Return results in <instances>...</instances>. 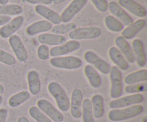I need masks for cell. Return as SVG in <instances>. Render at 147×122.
Listing matches in <instances>:
<instances>
[{
	"instance_id": "6da1fadb",
	"label": "cell",
	"mask_w": 147,
	"mask_h": 122,
	"mask_svg": "<svg viewBox=\"0 0 147 122\" xmlns=\"http://www.w3.org/2000/svg\"><path fill=\"white\" fill-rule=\"evenodd\" d=\"M144 107L140 104L131 106L124 109H115L111 110L108 114L109 119L111 121H121L136 117L142 114Z\"/></svg>"
},
{
	"instance_id": "7a4b0ae2",
	"label": "cell",
	"mask_w": 147,
	"mask_h": 122,
	"mask_svg": "<svg viewBox=\"0 0 147 122\" xmlns=\"http://www.w3.org/2000/svg\"><path fill=\"white\" fill-rule=\"evenodd\" d=\"M47 89L56 101L60 111L65 112L70 109V100L60 84L55 81H52L47 86Z\"/></svg>"
},
{
	"instance_id": "3957f363",
	"label": "cell",
	"mask_w": 147,
	"mask_h": 122,
	"mask_svg": "<svg viewBox=\"0 0 147 122\" xmlns=\"http://www.w3.org/2000/svg\"><path fill=\"white\" fill-rule=\"evenodd\" d=\"M109 74L111 80L110 96L112 99H116L123 94L122 74L116 66H113L111 67Z\"/></svg>"
},
{
	"instance_id": "277c9868",
	"label": "cell",
	"mask_w": 147,
	"mask_h": 122,
	"mask_svg": "<svg viewBox=\"0 0 147 122\" xmlns=\"http://www.w3.org/2000/svg\"><path fill=\"white\" fill-rule=\"evenodd\" d=\"M50 63L55 68L67 70L77 69L83 64L82 60L74 56L53 57L50 60Z\"/></svg>"
},
{
	"instance_id": "5b68a950",
	"label": "cell",
	"mask_w": 147,
	"mask_h": 122,
	"mask_svg": "<svg viewBox=\"0 0 147 122\" xmlns=\"http://www.w3.org/2000/svg\"><path fill=\"white\" fill-rule=\"evenodd\" d=\"M101 35V29L96 27L76 28L69 33V38L72 40L93 39Z\"/></svg>"
},
{
	"instance_id": "8992f818",
	"label": "cell",
	"mask_w": 147,
	"mask_h": 122,
	"mask_svg": "<svg viewBox=\"0 0 147 122\" xmlns=\"http://www.w3.org/2000/svg\"><path fill=\"white\" fill-rule=\"evenodd\" d=\"M144 100V97L142 94H134L113 100L109 103V107L113 109L125 108V107L140 104L143 102Z\"/></svg>"
},
{
	"instance_id": "52a82bcc",
	"label": "cell",
	"mask_w": 147,
	"mask_h": 122,
	"mask_svg": "<svg viewBox=\"0 0 147 122\" xmlns=\"http://www.w3.org/2000/svg\"><path fill=\"white\" fill-rule=\"evenodd\" d=\"M88 0H73L63 10L60 18L63 23H69L87 4Z\"/></svg>"
},
{
	"instance_id": "ba28073f",
	"label": "cell",
	"mask_w": 147,
	"mask_h": 122,
	"mask_svg": "<svg viewBox=\"0 0 147 122\" xmlns=\"http://www.w3.org/2000/svg\"><path fill=\"white\" fill-rule=\"evenodd\" d=\"M37 107L48 117L52 121L55 122H62L64 117L60 111L57 109L50 101L46 99H40L37 102Z\"/></svg>"
},
{
	"instance_id": "9c48e42d",
	"label": "cell",
	"mask_w": 147,
	"mask_h": 122,
	"mask_svg": "<svg viewBox=\"0 0 147 122\" xmlns=\"http://www.w3.org/2000/svg\"><path fill=\"white\" fill-rule=\"evenodd\" d=\"M80 44L78 41L76 40H70V41L65 42L64 44L59 46H55L50 50V55L52 57H57L70 53L74 52L80 49Z\"/></svg>"
},
{
	"instance_id": "30bf717a",
	"label": "cell",
	"mask_w": 147,
	"mask_h": 122,
	"mask_svg": "<svg viewBox=\"0 0 147 122\" xmlns=\"http://www.w3.org/2000/svg\"><path fill=\"white\" fill-rule=\"evenodd\" d=\"M84 59L88 63L94 66L99 71L103 74H109L110 73L111 66L106 61L102 59L97 54L92 51H87L84 54Z\"/></svg>"
},
{
	"instance_id": "8fae6325",
	"label": "cell",
	"mask_w": 147,
	"mask_h": 122,
	"mask_svg": "<svg viewBox=\"0 0 147 122\" xmlns=\"http://www.w3.org/2000/svg\"><path fill=\"white\" fill-rule=\"evenodd\" d=\"M24 23V17L22 16H17L11 19L9 23L2 26L0 28V37L3 39L9 38L14 35L22 27Z\"/></svg>"
},
{
	"instance_id": "7c38bea8",
	"label": "cell",
	"mask_w": 147,
	"mask_h": 122,
	"mask_svg": "<svg viewBox=\"0 0 147 122\" xmlns=\"http://www.w3.org/2000/svg\"><path fill=\"white\" fill-rule=\"evenodd\" d=\"M9 43L17 59L22 62L27 61L28 59V54L20 37L16 34L11 36L9 38Z\"/></svg>"
},
{
	"instance_id": "4fadbf2b",
	"label": "cell",
	"mask_w": 147,
	"mask_h": 122,
	"mask_svg": "<svg viewBox=\"0 0 147 122\" xmlns=\"http://www.w3.org/2000/svg\"><path fill=\"white\" fill-rule=\"evenodd\" d=\"M108 9H109L110 12L115 16L116 18L119 19L123 25L128 27L134 22L131 17L116 1H110L108 4Z\"/></svg>"
},
{
	"instance_id": "5bb4252c",
	"label": "cell",
	"mask_w": 147,
	"mask_h": 122,
	"mask_svg": "<svg viewBox=\"0 0 147 122\" xmlns=\"http://www.w3.org/2000/svg\"><path fill=\"white\" fill-rule=\"evenodd\" d=\"M83 100V96L81 90L78 88L74 89L71 94V101L70 102V113L73 118L79 119L81 117Z\"/></svg>"
},
{
	"instance_id": "9a60e30c",
	"label": "cell",
	"mask_w": 147,
	"mask_h": 122,
	"mask_svg": "<svg viewBox=\"0 0 147 122\" xmlns=\"http://www.w3.org/2000/svg\"><path fill=\"white\" fill-rule=\"evenodd\" d=\"M118 4L120 7L126 9L134 15L140 18L145 17L147 14L146 9L134 0H119Z\"/></svg>"
},
{
	"instance_id": "2e32d148",
	"label": "cell",
	"mask_w": 147,
	"mask_h": 122,
	"mask_svg": "<svg viewBox=\"0 0 147 122\" xmlns=\"http://www.w3.org/2000/svg\"><path fill=\"white\" fill-rule=\"evenodd\" d=\"M132 51L135 57V61L139 67H144L146 64V56L144 51L143 41L139 39H136L132 41Z\"/></svg>"
},
{
	"instance_id": "e0dca14e",
	"label": "cell",
	"mask_w": 147,
	"mask_h": 122,
	"mask_svg": "<svg viewBox=\"0 0 147 122\" xmlns=\"http://www.w3.org/2000/svg\"><path fill=\"white\" fill-rule=\"evenodd\" d=\"M34 10L39 15L44 17L45 19H47V21H50L52 24H53L57 25V24H61L62 21L60 16L49 7L45 5H42V4H37L34 7Z\"/></svg>"
},
{
	"instance_id": "ac0fdd59",
	"label": "cell",
	"mask_w": 147,
	"mask_h": 122,
	"mask_svg": "<svg viewBox=\"0 0 147 122\" xmlns=\"http://www.w3.org/2000/svg\"><path fill=\"white\" fill-rule=\"evenodd\" d=\"M115 44L117 46L119 50L123 54L126 61H128V63L133 64L135 62L134 54L132 51L131 47L129 44L127 40L125 39L122 36H119L115 39Z\"/></svg>"
},
{
	"instance_id": "d6986e66",
	"label": "cell",
	"mask_w": 147,
	"mask_h": 122,
	"mask_svg": "<svg viewBox=\"0 0 147 122\" xmlns=\"http://www.w3.org/2000/svg\"><path fill=\"white\" fill-rule=\"evenodd\" d=\"M109 56L111 60L116 65V67L123 71H126L129 68V64L123 56L119 49L116 47H111L109 50Z\"/></svg>"
},
{
	"instance_id": "ffe728a7",
	"label": "cell",
	"mask_w": 147,
	"mask_h": 122,
	"mask_svg": "<svg viewBox=\"0 0 147 122\" xmlns=\"http://www.w3.org/2000/svg\"><path fill=\"white\" fill-rule=\"evenodd\" d=\"M53 28V24L47 20H40L29 25L26 29V32L29 36H34L40 33H44L50 31Z\"/></svg>"
},
{
	"instance_id": "44dd1931",
	"label": "cell",
	"mask_w": 147,
	"mask_h": 122,
	"mask_svg": "<svg viewBox=\"0 0 147 122\" xmlns=\"http://www.w3.org/2000/svg\"><path fill=\"white\" fill-rule=\"evenodd\" d=\"M38 41L42 44L50 46H59L66 41L65 37L55 34L43 33L38 36Z\"/></svg>"
},
{
	"instance_id": "7402d4cb",
	"label": "cell",
	"mask_w": 147,
	"mask_h": 122,
	"mask_svg": "<svg viewBox=\"0 0 147 122\" xmlns=\"http://www.w3.org/2000/svg\"><path fill=\"white\" fill-rule=\"evenodd\" d=\"M145 25H146V21L144 19H140L136 20V21L128 26L126 29H123L121 36L125 39H131L139 31L144 28Z\"/></svg>"
},
{
	"instance_id": "603a6c76",
	"label": "cell",
	"mask_w": 147,
	"mask_h": 122,
	"mask_svg": "<svg viewBox=\"0 0 147 122\" xmlns=\"http://www.w3.org/2000/svg\"><path fill=\"white\" fill-rule=\"evenodd\" d=\"M84 73L92 87L97 89L101 86V77L93 66H91L90 64L86 65L84 68Z\"/></svg>"
},
{
	"instance_id": "cb8c5ba5",
	"label": "cell",
	"mask_w": 147,
	"mask_h": 122,
	"mask_svg": "<svg viewBox=\"0 0 147 122\" xmlns=\"http://www.w3.org/2000/svg\"><path fill=\"white\" fill-rule=\"evenodd\" d=\"M27 82H28L29 90L32 95H37L40 93L41 89L39 73L35 70H31L27 74Z\"/></svg>"
},
{
	"instance_id": "d4e9b609",
	"label": "cell",
	"mask_w": 147,
	"mask_h": 122,
	"mask_svg": "<svg viewBox=\"0 0 147 122\" xmlns=\"http://www.w3.org/2000/svg\"><path fill=\"white\" fill-rule=\"evenodd\" d=\"M92 109H93V117L100 119L104 114V104H103V97L100 94L93 96L91 100Z\"/></svg>"
},
{
	"instance_id": "484cf974",
	"label": "cell",
	"mask_w": 147,
	"mask_h": 122,
	"mask_svg": "<svg viewBox=\"0 0 147 122\" xmlns=\"http://www.w3.org/2000/svg\"><path fill=\"white\" fill-rule=\"evenodd\" d=\"M147 80V70L141 69L135 72L128 74L124 79L125 84L127 85L131 84H139L140 82H144Z\"/></svg>"
},
{
	"instance_id": "4316f807",
	"label": "cell",
	"mask_w": 147,
	"mask_h": 122,
	"mask_svg": "<svg viewBox=\"0 0 147 122\" xmlns=\"http://www.w3.org/2000/svg\"><path fill=\"white\" fill-rule=\"evenodd\" d=\"M30 94L27 91H22L20 92L17 93V94H14L11 96L9 98L8 101V104L9 107H12V108H15V107H19L23 103L25 102L26 101L30 99Z\"/></svg>"
},
{
	"instance_id": "83f0119b",
	"label": "cell",
	"mask_w": 147,
	"mask_h": 122,
	"mask_svg": "<svg viewBox=\"0 0 147 122\" xmlns=\"http://www.w3.org/2000/svg\"><path fill=\"white\" fill-rule=\"evenodd\" d=\"M105 25L106 28L113 32H119L123 31L124 25L115 17L111 15H108L105 17Z\"/></svg>"
},
{
	"instance_id": "f1b7e54d",
	"label": "cell",
	"mask_w": 147,
	"mask_h": 122,
	"mask_svg": "<svg viewBox=\"0 0 147 122\" xmlns=\"http://www.w3.org/2000/svg\"><path fill=\"white\" fill-rule=\"evenodd\" d=\"M81 111L83 122H94L91 101L89 99H85L83 100Z\"/></svg>"
},
{
	"instance_id": "f546056e",
	"label": "cell",
	"mask_w": 147,
	"mask_h": 122,
	"mask_svg": "<svg viewBox=\"0 0 147 122\" xmlns=\"http://www.w3.org/2000/svg\"><path fill=\"white\" fill-rule=\"evenodd\" d=\"M22 11V8L18 4L0 5V15L17 16L21 14Z\"/></svg>"
},
{
	"instance_id": "4dcf8cb0",
	"label": "cell",
	"mask_w": 147,
	"mask_h": 122,
	"mask_svg": "<svg viewBox=\"0 0 147 122\" xmlns=\"http://www.w3.org/2000/svg\"><path fill=\"white\" fill-rule=\"evenodd\" d=\"M75 29H76V24L75 23H63L55 26L51 29V31L53 34L62 35L70 32Z\"/></svg>"
},
{
	"instance_id": "1f68e13d",
	"label": "cell",
	"mask_w": 147,
	"mask_h": 122,
	"mask_svg": "<svg viewBox=\"0 0 147 122\" xmlns=\"http://www.w3.org/2000/svg\"><path fill=\"white\" fill-rule=\"evenodd\" d=\"M30 117L34 119L37 122H52V120L45 115L37 107H30L29 109Z\"/></svg>"
},
{
	"instance_id": "d6a6232c",
	"label": "cell",
	"mask_w": 147,
	"mask_h": 122,
	"mask_svg": "<svg viewBox=\"0 0 147 122\" xmlns=\"http://www.w3.org/2000/svg\"><path fill=\"white\" fill-rule=\"evenodd\" d=\"M146 83L131 84L125 87V91L127 94H139L140 92H144L146 91Z\"/></svg>"
},
{
	"instance_id": "836d02e7",
	"label": "cell",
	"mask_w": 147,
	"mask_h": 122,
	"mask_svg": "<svg viewBox=\"0 0 147 122\" xmlns=\"http://www.w3.org/2000/svg\"><path fill=\"white\" fill-rule=\"evenodd\" d=\"M0 62L9 66L14 65L16 63L15 57L9 53L0 49Z\"/></svg>"
},
{
	"instance_id": "e575fe53",
	"label": "cell",
	"mask_w": 147,
	"mask_h": 122,
	"mask_svg": "<svg viewBox=\"0 0 147 122\" xmlns=\"http://www.w3.org/2000/svg\"><path fill=\"white\" fill-rule=\"evenodd\" d=\"M37 57L41 60H47L50 57V50L45 44H41L37 49Z\"/></svg>"
},
{
	"instance_id": "d590c367",
	"label": "cell",
	"mask_w": 147,
	"mask_h": 122,
	"mask_svg": "<svg viewBox=\"0 0 147 122\" xmlns=\"http://www.w3.org/2000/svg\"><path fill=\"white\" fill-rule=\"evenodd\" d=\"M96 9L100 12H106L108 10V4L106 0H90Z\"/></svg>"
},
{
	"instance_id": "8d00e7d4",
	"label": "cell",
	"mask_w": 147,
	"mask_h": 122,
	"mask_svg": "<svg viewBox=\"0 0 147 122\" xmlns=\"http://www.w3.org/2000/svg\"><path fill=\"white\" fill-rule=\"evenodd\" d=\"M26 2L32 4H42V5H49L53 3V0H24Z\"/></svg>"
},
{
	"instance_id": "74e56055",
	"label": "cell",
	"mask_w": 147,
	"mask_h": 122,
	"mask_svg": "<svg viewBox=\"0 0 147 122\" xmlns=\"http://www.w3.org/2000/svg\"><path fill=\"white\" fill-rule=\"evenodd\" d=\"M11 17L9 16L0 15V26H4L6 24L9 22L11 21Z\"/></svg>"
},
{
	"instance_id": "f35d334b",
	"label": "cell",
	"mask_w": 147,
	"mask_h": 122,
	"mask_svg": "<svg viewBox=\"0 0 147 122\" xmlns=\"http://www.w3.org/2000/svg\"><path fill=\"white\" fill-rule=\"evenodd\" d=\"M8 111L6 109H0V122H5Z\"/></svg>"
},
{
	"instance_id": "ab89813d",
	"label": "cell",
	"mask_w": 147,
	"mask_h": 122,
	"mask_svg": "<svg viewBox=\"0 0 147 122\" xmlns=\"http://www.w3.org/2000/svg\"><path fill=\"white\" fill-rule=\"evenodd\" d=\"M17 122H30V121H29L28 119H27V117L22 116V117H19L18 120H17Z\"/></svg>"
},
{
	"instance_id": "60d3db41",
	"label": "cell",
	"mask_w": 147,
	"mask_h": 122,
	"mask_svg": "<svg viewBox=\"0 0 147 122\" xmlns=\"http://www.w3.org/2000/svg\"><path fill=\"white\" fill-rule=\"evenodd\" d=\"M65 1H66V0H53V3H54L55 4H59Z\"/></svg>"
},
{
	"instance_id": "b9f144b4",
	"label": "cell",
	"mask_w": 147,
	"mask_h": 122,
	"mask_svg": "<svg viewBox=\"0 0 147 122\" xmlns=\"http://www.w3.org/2000/svg\"><path fill=\"white\" fill-rule=\"evenodd\" d=\"M9 2V0H0V5H6Z\"/></svg>"
},
{
	"instance_id": "7bdbcfd3",
	"label": "cell",
	"mask_w": 147,
	"mask_h": 122,
	"mask_svg": "<svg viewBox=\"0 0 147 122\" xmlns=\"http://www.w3.org/2000/svg\"><path fill=\"white\" fill-rule=\"evenodd\" d=\"M4 92V87H3V86L0 84V95H1V94H2Z\"/></svg>"
},
{
	"instance_id": "ee69618b",
	"label": "cell",
	"mask_w": 147,
	"mask_h": 122,
	"mask_svg": "<svg viewBox=\"0 0 147 122\" xmlns=\"http://www.w3.org/2000/svg\"><path fill=\"white\" fill-rule=\"evenodd\" d=\"M142 122H147V117H146V116H145V117H144L143 120H142Z\"/></svg>"
},
{
	"instance_id": "f6af8a7d",
	"label": "cell",
	"mask_w": 147,
	"mask_h": 122,
	"mask_svg": "<svg viewBox=\"0 0 147 122\" xmlns=\"http://www.w3.org/2000/svg\"><path fill=\"white\" fill-rule=\"evenodd\" d=\"M2 100H3V98H2V97H1V96L0 95V105H1V102H2Z\"/></svg>"
}]
</instances>
